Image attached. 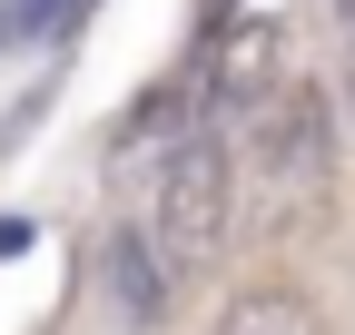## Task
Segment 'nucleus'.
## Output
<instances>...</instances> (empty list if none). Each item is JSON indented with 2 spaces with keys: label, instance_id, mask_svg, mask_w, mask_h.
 <instances>
[{
  "label": "nucleus",
  "instance_id": "nucleus-1",
  "mask_svg": "<svg viewBox=\"0 0 355 335\" xmlns=\"http://www.w3.org/2000/svg\"><path fill=\"white\" fill-rule=\"evenodd\" d=\"M227 217H237V168L207 129H178L168 138V168H158V257L168 266H207L227 246Z\"/></svg>",
  "mask_w": 355,
  "mask_h": 335
},
{
  "label": "nucleus",
  "instance_id": "nucleus-5",
  "mask_svg": "<svg viewBox=\"0 0 355 335\" xmlns=\"http://www.w3.org/2000/svg\"><path fill=\"white\" fill-rule=\"evenodd\" d=\"M217 335H326V316L296 296V286H247V296L217 316Z\"/></svg>",
  "mask_w": 355,
  "mask_h": 335
},
{
  "label": "nucleus",
  "instance_id": "nucleus-4",
  "mask_svg": "<svg viewBox=\"0 0 355 335\" xmlns=\"http://www.w3.org/2000/svg\"><path fill=\"white\" fill-rule=\"evenodd\" d=\"M277 60H286L277 20H237L227 39H217V60H207V99H266V79H277Z\"/></svg>",
  "mask_w": 355,
  "mask_h": 335
},
{
  "label": "nucleus",
  "instance_id": "nucleus-6",
  "mask_svg": "<svg viewBox=\"0 0 355 335\" xmlns=\"http://www.w3.org/2000/svg\"><path fill=\"white\" fill-rule=\"evenodd\" d=\"M345 99H355V69H345Z\"/></svg>",
  "mask_w": 355,
  "mask_h": 335
},
{
  "label": "nucleus",
  "instance_id": "nucleus-3",
  "mask_svg": "<svg viewBox=\"0 0 355 335\" xmlns=\"http://www.w3.org/2000/svg\"><path fill=\"white\" fill-rule=\"evenodd\" d=\"M99 276H109V296H119L128 325H158V316H168V257H158L148 227H119L109 257H99Z\"/></svg>",
  "mask_w": 355,
  "mask_h": 335
},
{
  "label": "nucleus",
  "instance_id": "nucleus-7",
  "mask_svg": "<svg viewBox=\"0 0 355 335\" xmlns=\"http://www.w3.org/2000/svg\"><path fill=\"white\" fill-rule=\"evenodd\" d=\"M345 20H355V0H345Z\"/></svg>",
  "mask_w": 355,
  "mask_h": 335
},
{
  "label": "nucleus",
  "instance_id": "nucleus-2",
  "mask_svg": "<svg viewBox=\"0 0 355 335\" xmlns=\"http://www.w3.org/2000/svg\"><path fill=\"white\" fill-rule=\"evenodd\" d=\"M326 168H336V148H326V99H316V89H277V99L257 109V178H266V197H316Z\"/></svg>",
  "mask_w": 355,
  "mask_h": 335
}]
</instances>
